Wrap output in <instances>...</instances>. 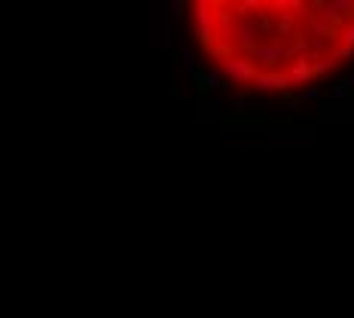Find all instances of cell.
I'll return each instance as SVG.
<instances>
[{
    "mask_svg": "<svg viewBox=\"0 0 354 318\" xmlns=\"http://www.w3.org/2000/svg\"><path fill=\"white\" fill-rule=\"evenodd\" d=\"M183 62L232 114L293 116L354 86V0H174Z\"/></svg>",
    "mask_w": 354,
    "mask_h": 318,
    "instance_id": "obj_1",
    "label": "cell"
}]
</instances>
